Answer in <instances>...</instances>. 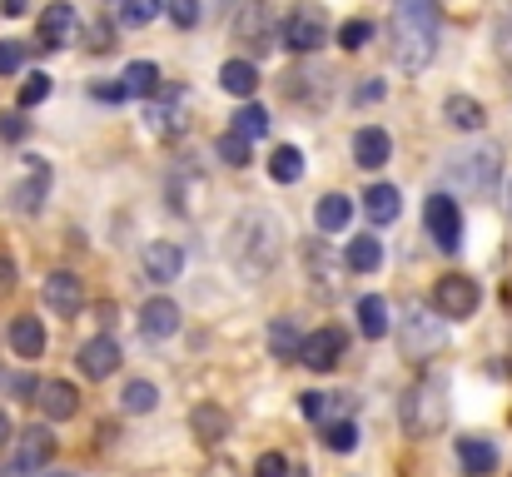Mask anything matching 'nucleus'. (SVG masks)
I'll list each match as a JSON object with an SVG mask.
<instances>
[{
  "mask_svg": "<svg viewBox=\"0 0 512 477\" xmlns=\"http://www.w3.org/2000/svg\"><path fill=\"white\" fill-rule=\"evenodd\" d=\"M70 40H75V10L65 0H55L40 15V45H70Z\"/></svg>",
  "mask_w": 512,
  "mask_h": 477,
  "instance_id": "obj_19",
  "label": "nucleus"
},
{
  "mask_svg": "<svg viewBox=\"0 0 512 477\" xmlns=\"http://www.w3.org/2000/svg\"><path fill=\"white\" fill-rule=\"evenodd\" d=\"M423 224H428V234H433V244H438L443 254H453V249L463 244V209H458V199L433 194V199L423 204Z\"/></svg>",
  "mask_w": 512,
  "mask_h": 477,
  "instance_id": "obj_7",
  "label": "nucleus"
},
{
  "mask_svg": "<svg viewBox=\"0 0 512 477\" xmlns=\"http://www.w3.org/2000/svg\"><path fill=\"white\" fill-rule=\"evenodd\" d=\"M189 428H194V438H199L204 448H214V443H224V438H229V413H224V408H214V403H204V408H194V413H189Z\"/></svg>",
  "mask_w": 512,
  "mask_h": 477,
  "instance_id": "obj_20",
  "label": "nucleus"
},
{
  "mask_svg": "<svg viewBox=\"0 0 512 477\" xmlns=\"http://www.w3.org/2000/svg\"><path fill=\"white\" fill-rule=\"evenodd\" d=\"M269 174H274L279 184H299V179H304V155H299L294 145L274 150V159H269Z\"/></svg>",
  "mask_w": 512,
  "mask_h": 477,
  "instance_id": "obj_35",
  "label": "nucleus"
},
{
  "mask_svg": "<svg viewBox=\"0 0 512 477\" xmlns=\"http://www.w3.org/2000/svg\"><path fill=\"white\" fill-rule=\"evenodd\" d=\"M10 438H15V433H10V418H5V413H0V448H5V443H10Z\"/></svg>",
  "mask_w": 512,
  "mask_h": 477,
  "instance_id": "obj_50",
  "label": "nucleus"
},
{
  "mask_svg": "<svg viewBox=\"0 0 512 477\" xmlns=\"http://www.w3.org/2000/svg\"><path fill=\"white\" fill-rule=\"evenodd\" d=\"M110 35H115V30H110L105 20H90V45H95V50H110V45H115Z\"/></svg>",
  "mask_w": 512,
  "mask_h": 477,
  "instance_id": "obj_44",
  "label": "nucleus"
},
{
  "mask_svg": "<svg viewBox=\"0 0 512 477\" xmlns=\"http://www.w3.org/2000/svg\"><path fill=\"white\" fill-rule=\"evenodd\" d=\"M443 343H448V318L438 314V309L413 304L408 318H403V358L428 363V358H438V353H443Z\"/></svg>",
  "mask_w": 512,
  "mask_h": 477,
  "instance_id": "obj_4",
  "label": "nucleus"
},
{
  "mask_svg": "<svg viewBox=\"0 0 512 477\" xmlns=\"http://www.w3.org/2000/svg\"><path fill=\"white\" fill-rule=\"evenodd\" d=\"M40 408H45V418L50 423H65V418H75L80 413V393H75V383H45L40 388Z\"/></svg>",
  "mask_w": 512,
  "mask_h": 477,
  "instance_id": "obj_17",
  "label": "nucleus"
},
{
  "mask_svg": "<svg viewBox=\"0 0 512 477\" xmlns=\"http://www.w3.org/2000/svg\"><path fill=\"white\" fill-rule=\"evenodd\" d=\"M45 194H50V169H45V164H40V159H30V179H25V184H15V189H10V204H15V209H20V214H35V209H40V199H45Z\"/></svg>",
  "mask_w": 512,
  "mask_h": 477,
  "instance_id": "obj_16",
  "label": "nucleus"
},
{
  "mask_svg": "<svg viewBox=\"0 0 512 477\" xmlns=\"http://www.w3.org/2000/svg\"><path fill=\"white\" fill-rule=\"evenodd\" d=\"M120 85H125V95L150 100V95H160V65H155V60H135V65L120 75Z\"/></svg>",
  "mask_w": 512,
  "mask_h": 477,
  "instance_id": "obj_26",
  "label": "nucleus"
},
{
  "mask_svg": "<svg viewBox=\"0 0 512 477\" xmlns=\"http://www.w3.org/2000/svg\"><path fill=\"white\" fill-rule=\"evenodd\" d=\"M254 477H289V463H284V453H264V458L254 463Z\"/></svg>",
  "mask_w": 512,
  "mask_h": 477,
  "instance_id": "obj_42",
  "label": "nucleus"
},
{
  "mask_svg": "<svg viewBox=\"0 0 512 477\" xmlns=\"http://www.w3.org/2000/svg\"><path fill=\"white\" fill-rule=\"evenodd\" d=\"M140 333L155 338V343H160V338H174V333H179V309H174L170 299H150V304L140 309Z\"/></svg>",
  "mask_w": 512,
  "mask_h": 477,
  "instance_id": "obj_15",
  "label": "nucleus"
},
{
  "mask_svg": "<svg viewBox=\"0 0 512 477\" xmlns=\"http://www.w3.org/2000/svg\"><path fill=\"white\" fill-rule=\"evenodd\" d=\"M388 155H393V145H388V135H383L378 125H368V130L353 135V159H358L363 169H383Z\"/></svg>",
  "mask_w": 512,
  "mask_h": 477,
  "instance_id": "obj_21",
  "label": "nucleus"
},
{
  "mask_svg": "<svg viewBox=\"0 0 512 477\" xmlns=\"http://www.w3.org/2000/svg\"><path fill=\"white\" fill-rule=\"evenodd\" d=\"M155 403H160V393H155V383H145V378L125 383V393H120V408H125V413H155Z\"/></svg>",
  "mask_w": 512,
  "mask_h": 477,
  "instance_id": "obj_34",
  "label": "nucleus"
},
{
  "mask_svg": "<svg viewBox=\"0 0 512 477\" xmlns=\"http://www.w3.org/2000/svg\"><path fill=\"white\" fill-rule=\"evenodd\" d=\"M10 393H20V398L35 393V378H30V373H15V378H10Z\"/></svg>",
  "mask_w": 512,
  "mask_h": 477,
  "instance_id": "obj_47",
  "label": "nucleus"
},
{
  "mask_svg": "<svg viewBox=\"0 0 512 477\" xmlns=\"http://www.w3.org/2000/svg\"><path fill=\"white\" fill-rule=\"evenodd\" d=\"M348 219H353V204H348V194H324V199L314 204V224H319L324 234H339Z\"/></svg>",
  "mask_w": 512,
  "mask_h": 477,
  "instance_id": "obj_28",
  "label": "nucleus"
},
{
  "mask_svg": "<svg viewBox=\"0 0 512 477\" xmlns=\"http://www.w3.org/2000/svg\"><path fill=\"white\" fill-rule=\"evenodd\" d=\"M239 35H254V50H259V55L279 45V30L269 25V10H264L259 0H249V15L239 20Z\"/></svg>",
  "mask_w": 512,
  "mask_h": 477,
  "instance_id": "obj_24",
  "label": "nucleus"
},
{
  "mask_svg": "<svg viewBox=\"0 0 512 477\" xmlns=\"http://www.w3.org/2000/svg\"><path fill=\"white\" fill-rule=\"evenodd\" d=\"M20 60H25V50H20L15 40H0V75H15Z\"/></svg>",
  "mask_w": 512,
  "mask_h": 477,
  "instance_id": "obj_43",
  "label": "nucleus"
},
{
  "mask_svg": "<svg viewBox=\"0 0 512 477\" xmlns=\"http://www.w3.org/2000/svg\"><path fill=\"white\" fill-rule=\"evenodd\" d=\"M358 328H363V338H383L388 333V304L378 294L358 299Z\"/></svg>",
  "mask_w": 512,
  "mask_h": 477,
  "instance_id": "obj_31",
  "label": "nucleus"
},
{
  "mask_svg": "<svg viewBox=\"0 0 512 477\" xmlns=\"http://www.w3.org/2000/svg\"><path fill=\"white\" fill-rule=\"evenodd\" d=\"M378 264H383V244H378V239L363 234V239L348 244V269H353V274H373Z\"/></svg>",
  "mask_w": 512,
  "mask_h": 477,
  "instance_id": "obj_32",
  "label": "nucleus"
},
{
  "mask_svg": "<svg viewBox=\"0 0 512 477\" xmlns=\"http://www.w3.org/2000/svg\"><path fill=\"white\" fill-rule=\"evenodd\" d=\"M289 477H304V473H299V468H289Z\"/></svg>",
  "mask_w": 512,
  "mask_h": 477,
  "instance_id": "obj_52",
  "label": "nucleus"
},
{
  "mask_svg": "<svg viewBox=\"0 0 512 477\" xmlns=\"http://www.w3.org/2000/svg\"><path fill=\"white\" fill-rule=\"evenodd\" d=\"M219 85H224L229 95L249 100V95L259 90V70H254L249 60H224V70H219Z\"/></svg>",
  "mask_w": 512,
  "mask_h": 477,
  "instance_id": "obj_27",
  "label": "nucleus"
},
{
  "mask_svg": "<svg viewBox=\"0 0 512 477\" xmlns=\"http://www.w3.org/2000/svg\"><path fill=\"white\" fill-rule=\"evenodd\" d=\"M249 145H254V140H244V135H234V130H229V135H219L214 155L224 159V164H234V169H244V164H249Z\"/></svg>",
  "mask_w": 512,
  "mask_h": 477,
  "instance_id": "obj_37",
  "label": "nucleus"
},
{
  "mask_svg": "<svg viewBox=\"0 0 512 477\" xmlns=\"http://www.w3.org/2000/svg\"><path fill=\"white\" fill-rule=\"evenodd\" d=\"M10 348L20 358H40L45 353V328L40 318H10Z\"/></svg>",
  "mask_w": 512,
  "mask_h": 477,
  "instance_id": "obj_25",
  "label": "nucleus"
},
{
  "mask_svg": "<svg viewBox=\"0 0 512 477\" xmlns=\"http://www.w3.org/2000/svg\"><path fill=\"white\" fill-rule=\"evenodd\" d=\"M304 413H309L319 428L348 423V413H353V393H304Z\"/></svg>",
  "mask_w": 512,
  "mask_h": 477,
  "instance_id": "obj_14",
  "label": "nucleus"
},
{
  "mask_svg": "<svg viewBox=\"0 0 512 477\" xmlns=\"http://www.w3.org/2000/svg\"><path fill=\"white\" fill-rule=\"evenodd\" d=\"M145 120H150V130H155L160 140H174V135H184V95H174V100H155Z\"/></svg>",
  "mask_w": 512,
  "mask_h": 477,
  "instance_id": "obj_23",
  "label": "nucleus"
},
{
  "mask_svg": "<svg viewBox=\"0 0 512 477\" xmlns=\"http://www.w3.org/2000/svg\"><path fill=\"white\" fill-rule=\"evenodd\" d=\"M438 0H393V60L413 75L438 55Z\"/></svg>",
  "mask_w": 512,
  "mask_h": 477,
  "instance_id": "obj_2",
  "label": "nucleus"
},
{
  "mask_svg": "<svg viewBox=\"0 0 512 477\" xmlns=\"http://www.w3.org/2000/svg\"><path fill=\"white\" fill-rule=\"evenodd\" d=\"M343 348H348V333L343 328H319V333H309L304 338V368H314V373H329V368H339V358H343Z\"/></svg>",
  "mask_w": 512,
  "mask_h": 477,
  "instance_id": "obj_9",
  "label": "nucleus"
},
{
  "mask_svg": "<svg viewBox=\"0 0 512 477\" xmlns=\"http://www.w3.org/2000/svg\"><path fill=\"white\" fill-rule=\"evenodd\" d=\"M224 249H229V264L244 279H264L279 264V254H284V224L274 214H264V209H249V214L234 219Z\"/></svg>",
  "mask_w": 512,
  "mask_h": 477,
  "instance_id": "obj_1",
  "label": "nucleus"
},
{
  "mask_svg": "<svg viewBox=\"0 0 512 477\" xmlns=\"http://www.w3.org/2000/svg\"><path fill=\"white\" fill-rule=\"evenodd\" d=\"M363 209H368V224H393L398 219V189L393 184H373L363 194Z\"/></svg>",
  "mask_w": 512,
  "mask_h": 477,
  "instance_id": "obj_29",
  "label": "nucleus"
},
{
  "mask_svg": "<svg viewBox=\"0 0 512 477\" xmlns=\"http://www.w3.org/2000/svg\"><path fill=\"white\" fill-rule=\"evenodd\" d=\"M50 477H75V473H50Z\"/></svg>",
  "mask_w": 512,
  "mask_h": 477,
  "instance_id": "obj_53",
  "label": "nucleus"
},
{
  "mask_svg": "<svg viewBox=\"0 0 512 477\" xmlns=\"http://www.w3.org/2000/svg\"><path fill=\"white\" fill-rule=\"evenodd\" d=\"M10 289H15V264L0 254V299H10Z\"/></svg>",
  "mask_w": 512,
  "mask_h": 477,
  "instance_id": "obj_45",
  "label": "nucleus"
},
{
  "mask_svg": "<svg viewBox=\"0 0 512 477\" xmlns=\"http://www.w3.org/2000/svg\"><path fill=\"white\" fill-rule=\"evenodd\" d=\"M95 100H105V105H115V100H125V85H95Z\"/></svg>",
  "mask_w": 512,
  "mask_h": 477,
  "instance_id": "obj_46",
  "label": "nucleus"
},
{
  "mask_svg": "<svg viewBox=\"0 0 512 477\" xmlns=\"http://www.w3.org/2000/svg\"><path fill=\"white\" fill-rule=\"evenodd\" d=\"M50 448H55V438L45 433V428H25V433H15V473H35V468H45L50 463Z\"/></svg>",
  "mask_w": 512,
  "mask_h": 477,
  "instance_id": "obj_12",
  "label": "nucleus"
},
{
  "mask_svg": "<svg viewBox=\"0 0 512 477\" xmlns=\"http://www.w3.org/2000/svg\"><path fill=\"white\" fill-rule=\"evenodd\" d=\"M368 40H373V20H363V15H358V20H343L339 25V45L343 50H363Z\"/></svg>",
  "mask_w": 512,
  "mask_h": 477,
  "instance_id": "obj_38",
  "label": "nucleus"
},
{
  "mask_svg": "<svg viewBox=\"0 0 512 477\" xmlns=\"http://www.w3.org/2000/svg\"><path fill=\"white\" fill-rule=\"evenodd\" d=\"M319 443L329 453H353L358 448V428L353 423H329V428H319Z\"/></svg>",
  "mask_w": 512,
  "mask_h": 477,
  "instance_id": "obj_36",
  "label": "nucleus"
},
{
  "mask_svg": "<svg viewBox=\"0 0 512 477\" xmlns=\"http://www.w3.org/2000/svg\"><path fill=\"white\" fill-rule=\"evenodd\" d=\"M45 95H50V75H25V85H20V110L40 105Z\"/></svg>",
  "mask_w": 512,
  "mask_h": 477,
  "instance_id": "obj_40",
  "label": "nucleus"
},
{
  "mask_svg": "<svg viewBox=\"0 0 512 477\" xmlns=\"http://www.w3.org/2000/svg\"><path fill=\"white\" fill-rule=\"evenodd\" d=\"M75 363H80V373H85L90 383H100V378H110V373L120 368V343H115L110 333H100V338H90V343L75 353Z\"/></svg>",
  "mask_w": 512,
  "mask_h": 477,
  "instance_id": "obj_11",
  "label": "nucleus"
},
{
  "mask_svg": "<svg viewBox=\"0 0 512 477\" xmlns=\"http://www.w3.org/2000/svg\"><path fill=\"white\" fill-rule=\"evenodd\" d=\"M478 304H483V289H478L468 274H448V279H438V289H433V309L443 318H473Z\"/></svg>",
  "mask_w": 512,
  "mask_h": 477,
  "instance_id": "obj_8",
  "label": "nucleus"
},
{
  "mask_svg": "<svg viewBox=\"0 0 512 477\" xmlns=\"http://www.w3.org/2000/svg\"><path fill=\"white\" fill-rule=\"evenodd\" d=\"M443 120H448L453 130H483V125H488V110H483L473 95H448V100H443Z\"/></svg>",
  "mask_w": 512,
  "mask_h": 477,
  "instance_id": "obj_22",
  "label": "nucleus"
},
{
  "mask_svg": "<svg viewBox=\"0 0 512 477\" xmlns=\"http://www.w3.org/2000/svg\"><path fill=\"white\" fill-rule=\"evenodd\" d=\"M155 15H160V0H125L120 5V20L125 25H150Z\"/></svg>",
  "mask_w": 512,
  "mask_h": 477,
  "instance_id": "obj_39",
  "label": "nucleus"
},
{
  "mask_svg": "<svg viewBox=\"0 0 512 477\" xmlns=\"http://www.w3.org/2000/svg\"><path fill=\"white\" fill-rule=\"evenodd\" d=\"M234 135H244V140H264V135H269V110L249 100V105L234 115Z\"/></svg>",
  "mask_w": 512,
  "mask_h": 477,
  "instance_id": "obj_33",
  "label": "nucleus"
},
{
  "mask_svg": "<svg viewBox=\"0 0 512 477\" xmlns=\"http://www.w3.org/2000/svg\"><path fill=\"white\" fill-rule=\"evenodd\" d=\"M458 463L468 477H488L498 468V448L488 438H458Z\"/></svg>",
  "mask_w": 512,
  "mask_h": 477,
  "instance_id": "obj_18",
  "label": "nucleus"
},
{
  "mask_svg": "<svg viewBox=\"0 0 512 477\" xmlns=\"http://www.w3.org/2000/svg\"><path fill=\"white\" fill-rule=\"evenodd\" d=\"M508 219H512V179H508Z\"/></svg>",
  "mask_w": 512,
  "mask_h": 477,
  "instance_id": "obj_51",
  "label": "nucleus"
},
{
  "mask_svg": "<svg viewBox=\"0 0 512 477\" xmlns=\"http://www.w3.org/2000/svg\"><path fill=\"white\" fill-rule=\"evenodd\" d=\"M170 20L179 25V30L199 25V0H170Z\"/></svg>",
  "mask_w": 512,
  "mask_h": 477,
  "instance_id": "obj_41",
  "label": "nucleus"
},
{
  "mask_svg": "<svg viewBox=\"0 0 512 477\" xmlns=\"http://www.w3.org/2000/svg\"><path fill=\"white\" fill-rule=\"evenodd\" d=\"M45 304H50L55 318H75L85 309V284H80L70 269H55V274L45 279Z\"/></svg>",
  "mask_w": 512,
  "mask_h": 477,
  "instance_id": "obj_10",
  "label": "nucleus"
},
{
  "mask_svg": "<svg viewBox=\"0 0 512 477\" xmlns=\"http://www.w3.org/2000/svg\"><path fill=\"white\" fill-rule=\"evenodd\" d=\"M0 10H5V15H25V10H30V0H0Z\"/></svg>",
  "mask_w": 512,
  "mask_h": 477,
  "instance_id": "obj_49",
  "label": "nucleus"
},
{
  "mask_svg": "<svg viewBox=\"0 0 512 477\" xmlns=\"http://www.w3.org/2000/svg\"><path fill=\"white\" fill-rule=\"evenodd\" d=\"M403 423H408V433H418V438H433L443 423H448V378L443 373H423L413 388H408V398H403Z\"/></svg>",
  "mask_w": 512,
  "mask_h": 477,
  "instance_id": "obj_3",
  "label": "nucleus"
},
{
  "mask_svg": "<svg viewBox=\"0 0 512 477\" xmlns=\"http://www.w3.org/2000/svg\"><path fill=\"white\" fill-rule=\"evenodd\" d=\"M279 40H284L289 50H299V55H314L319 45H329V15H324L319 5H299V10H289V20L279 25Z\"/></svg>",
  "mask_w": 512,
  "mask_h": 477,
  "instance_id": "obj_6",
  "label": "nucleus"
},
{
  "mask_svg": "<svg viewBox=\"0 0 512 477\" xmlns=\"http://www.w3.org/2000/svg\"><path fill=\"white\" fill-rule=\"evenodd\" d=\"M498 169H503V159L493 145H483V150H463V155L448 159V179L458 184V189H468V194H488L493 184H498Z\"/></svg>",
  "mask_w": 512,
  "mask_h": 477,
  "instance_id": "obj_5",
  "label": "nucleus"
},
{
  "mask_svg": "<svg viewBox=\"0 0 512 477\" xmlns=\"http://www.w3.org/2000/svg\"><path fill=\"white\" fill-rule=\"evenodd\" d=\"M179 269H184V249L179 244H170V239L145 244V279L150 284H170V279H179Z\"/></svg>",
  "mask_w": 512,
  "mask_h": 477,
  "instance_id": "obj_13",
  "label": "nucleus"
},
{
  "mask_svg": "<svg viewBox=\"0 0 512 477\" xmlns=\"http://www.w3.org/2000/svg\"><path fill=\"white\" fill-rule=\"evenodd\" d=\"M0 135H10V140H20V135H25V125H20V120H0Z\"/></svg>",
  "mask_w": 512,
  "mask_h": 477,
  "instance_id": "obj_48",
  "label": "nucleus"
},
{
  "mask_svg": "<svg viewBox=\"0 0 512 477\" xmlns=\"http://www.w3.org/2000/svg\"><path fill=\"white\" fill-rule=\"evenodd\" d=\"M269 353L284 358V363L304 353V338H299V328H294L289 318H274V323H269Z\"/></svg>",
  "mask_w": 512,
  "mask_h": 477,
  "instance_id": "obj_30",
  "label": "nucleus"
}]
</instances>
